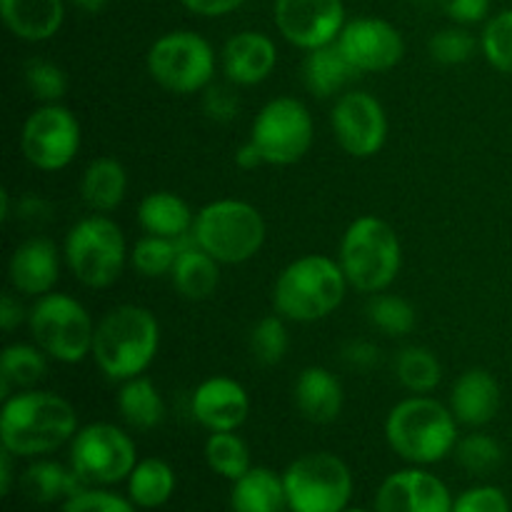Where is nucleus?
<instances>
[{
  "label": "nucleus",
  "mask_w": 512,
  "mask_h": 512,
  "mask_svg": "<svg viewBox=\"0 0 512 512\" xmlns=\"http://www.w3.org/2000/svg\"><path fill=\"white\" fill-rule=\"evenodd\" d=\"M78 430V410L53 390H15L0 408V448L18 460L48 458L70 445Z\"/></svg>",
  "instance_id": "obj_1"
},
{
  "label": "nucleus",
  "mask_w": 512,
  "mask_h": 512,
  "mask_svg": "<svg viewBox=\"0 0 512 512\" xmlns=\"http://www.w3.org/2000/svg\"><path fill=\"white\" fill-rule=\"evenodd\" d=\"M160 335V320L153 310L120 303L95 323L90 358L105 378L120 385L148 373L160 353Z\"/></svg>",
  "instance_id": "obj_2"
},
{
  "label": "nucleus",
  "mask_w": 512,
  "mask_h": 512,
  "mask_svg": "<svg viewBox=\"0 0 512 512\" xmlns=\"http://www.w3.org/2000/svg\"><path fill=\"white\" fill-rule=\"evenodd\" d=\"M385 440L403 463L430 468L453 455L460 423L448 403L433 395H408L385 415Z\"/></svg>",
  "instance_id": "obj_3"
},
{
  "label": "nucleus",
  "mask_w": 512,
  "mask_h": 512,
  "mask_svg": "<svg viewBox=\"0 0 512 512\" xmlns=\"http://www.w3.org/2000/svg\"><path fill=\"white\" fill-rule=\"evenodd\" d=\"M350 285L338 258L308 253L285 265L273 283V310L288 323L310 325L343 305Z\"/></svg>",
  "instance_id": "obj_4"
},
{
  "label": "nucleus",
  "mask_w": 512,
  "mask_h": 512,
  "mask_svg": "<svg viewBox=\"0 0 512 512\" xmlns=\"http://www.w3.org/2000/svg\"><path fill=\"white\" fill-rule=\"evenodd\" d=\"M338 263L350 290L363 295L385 293L403 270V243L380 215H358L338 243Z\"/></svg>",
  "instance_id": "obj_5"
},
{
  "label": "nucleus",
  "mask_w": 512,
  "mask_h": 512,
  "mask_svg": "<svg viewBox=\"0 0 512 512\" xmlns=\"http://www.w3.org/2000/svg\"><path fill=\"white\" fill-rule=\"evenodd\" d=\"M63 260L80 285L105 290L118 283L130 265L128 238L110 215L90 213L65 233Z\"/></svg>",
  "instance_id": "obj_6"
},
{
  "label": "nucleus",
  "mask_w": 512,
  "mask_h": 512,
  "mask_svg": "<svg viewBox=\"0 0 512 512\" xmlns=\"http://www.w3.org/2000/svg\"><path fill=\"white\" fill-rule=\"evenodd\" d=\"M190 240L220 265H243L265 248L268 223L248 200L218 198L195 213Z\"/></svg>",
  "instance_id": "obj_7"
},
{
  "label": "nucleus",
  "mask_w": 512,
  "mask_h": 512,
  "mask_svg": "<svg viewBox=\"0 0 512 512\" xmlns=\"http://www.w3.org/2000/svg\"><path fill=\"white\" fill-rule=\"evenodd\" d=\"M95 323L78 298L53 290L33 300L28 313L30 340L60 365H78L90 358Z\"/></svg>",
  "instance_id": "obj_8"
},
{
  "label": "nucleus",
  "mask_w": 512,
  "mask_h": 512,
  "mask_svg": "<svg viewBox=\"0 0 512 512\" xmlns=\"http://www.w3.org/2000/svg\"><path fill=\"white\" fill-rule=\"evenodd\" d=\"M220 55L195 30H168L153 40L145 68L155 85L173 95H200L218 73Z\"/></svg>",
  "instance_id": "obj_9"
},
{
  "label": "nucleus",
  "mask_w": 512,
  "mask_h": 512,
  "mask_svg": "<svg viewBox=\"0 0 512 512\" xmlns=\"http://www.w3.org/2000/svg\"><path fill=\"white\" fill-rule=\"evenodd\" d=\"M290 512H345L353 500V470L340 455L313 450L283 470Z\"/></svg>",
  "instance_id": "obj_10"
},
{
  "label": "nucleus",
  "mask_w": 512,
  "mask_h": 512,
  "mask_svg": "<svg viewBox=\"0 0 512 512\" xmlns=\"http://www.w3.org/2000/svg\"><path fill=\"white\" fill-rule=\"evenodd\" d=\"M265 165L288 168L300 163L313 148L315 120L308 105L293 95H278L255 113L250 138Z\"/></svg>",
  "instance_id": "obj_11"
},
{
  "label": "nucleus",
  "mask_w": 512,
  "mask_h": 512,
  "mask_svg": "<svg viewBox=\"0 0 512 512\" xmlns=\"http://www.w3.org/2000/svg\"><path fill=\"white\" fill-rule=\"evenodd\" d=\"M68 465L83 480V485L113 488L125 483L138 463V448L128 430L115 423L80 425L70 440Z\"/></svg>",
  "instance_id": "obj_12"
},
{
  "label": "nucleus",
  "mask_w": 512,
  "mask_h": 512,
  "mask_svg": "<svg viewBox=\"0 0 512 512\" xmlns=\"http://www.w3.org/2000/svg\"><path fill=\"white\" fill-rule=\"evenodd\" d=\"M83 148V128L68 105L43 103L20 128V153L40 173H60L75 163Z\"/></svg>",
  "instance_id": "obj_13"
},
{
  "label": "nucleus",
  "mask_w": 512,
  "mask_h": 512,
  "mask_svg": "<svg viewBox=\"0 0 512 512\" xmlns=\"http://www.w3.org/2000/svg\"><path fill=\"white\" fill-rule=\"evenodd\" d=\"M330 130L343 153L368 160L388 143V110L370 90L350 88L330 108Z\"/></svg>",
  "instance_id": "obj_14"
},
{
  "label": "nucleus",
  "mask_w": 512,
  "mask_h": 512,
  "mask_svg": "<svg viewBox=\"0 0 512 512\" xmlns=\"http://www.w3.org/2000/svg\"><path fill=\"white\" fill-rule=\"evenodd\" d=\"M273 23L285 43L308 53L335 43L348 15L343 0H273Z\"/></svg>",
  "instance_id": "obj_15"
},
{
  "label": "nucleus",
  "mask_w": 512,
  "mask_h": 512,
  "mask_svg": "<svg viewBox=\"0 0 512 512\" xmlns=\"http://www.w3.org/2000/svg\"><path fill=\"white\" fill-rule=\"evenodd\" d=\"M335 43L360 75L388 73L405 58L403 33L378 15L348 20Z\"/></svg>",
  "instance_id": "obj_16"
},
{
  "label": "nucleus",
  "mask_w": 512,
  "mask_h": 512,
  "mask_svg": "<svg viewBox=\"0 0 512 512\" xmlns=\"http://www.w3.org/2000/svg\"><path fill=\"white\" fill-rule=\"evenodd\" d=\"M453 493L433 470L408 465L390 473L375 493V512H453Z\"/></svg>",
  "instance_id": "obj_17"
},
{
  "label": "nucleus",
  "mask_w": 512,
  "mask_h": 512,
  "mask_svg": "<svg viewBox=\"0 0 512 512\" xmlns=\"http://www.w3.org/2000/svg\"><path fill=\"white\" fill-rule=\"evenodd\" d=\"M190 415L208 433L240 430L250 415V395L240 380L213 375L190 393Z\"/></svg>",
  "instance_id": "obj_18"
},
{
  "label": "nucleus",
  "mask_w": 512,
  "mask_h": 512,
  "mask_svg": "<svg viewBox=\"0 0 512 512\" xmlns=\"http://www.w3.org/2000/svg\"><path fill=\"white\" fill-rule=\"evenodd\" d=\"M63 248L45 235H30L15 245L8 260L10 288L20 298H40L53 293L63 270Z\"/></svg>",
  "instance_id": "obj_19"
},
{
  "label": "nucleus",
  "mask_w": 512,
  "mask_h": 512,
  "mask_svg": "<svg viewBox=\"0 0 512 512\" xmlns=\"http://www.w3.org/2000/svg\"><path fill=\"white\" fill-rule=\"evenodd\" d=\"M278 45L263 30H238L220 50V70L238 88L265 83L278 68Z\"/></svg>",
  "instance_id": "obj_20"
},
{
  "label": "nucleus",
  "mask_w": 512,
  "mask_h": 512,
  "mask_svg": "<svg viewBox=\"0 0 512 512\" xmlns=\"http://www.w3.org/2000/svg\"><path fill=\"white\" fill-rule=\"evenodd\" d=\"M448 405L460 425L480 430L498 418L500 405H503V390L490 370L470 368L455 378Z\"/></svg>",
  "instance_id": "obj_21"
},
{
  "label": "nucleus",
  "mask_w": 512,
  "mask_h": 512,
  "mask_svg": "<svg viewBox=\"0 0 512 512\" xmlns=\"http://www.w3.org/2000/svg\"><path fill=\"white\" fill-rule=\"evenodd\" d=\"M295 410L313 425H330L345 408V388L333 370L308 365L293 383Z\"/></svg>",
  "instance_id": "obj_22"
},
{
  "label": "nucleus",
  "mask_w": 512,
  "mask_h": 512,
  "mask_svg": "<svg viewBox=\"0 0 512 512\" xmlns=\"http://www.w3.org/2000/svg\"><path fill=\"white\" fill-rule=\"evenodd\" d=\"M0 18L23 43H48L65 23V0H0Z\"/></svg>",
  "instance_id": "obj_23"
},
{
  "label": "nucleus",
  "mask_w": 512,
  "mask_h": 512,
  "mask_svg": "<svg viewBox=\"0 0 512 512\" xmlns=\"http://www.w3.org/2000/svg\"><path fill=\"white\" fill-rule=\"evenodd\" d=\"M300 75H303L305 90L320 100L338 98L345 90H350L353 80L360 78V73L350 65L338 43L308 50L303 65H300Z\"/></svg>",
  "instance_id": "obj_24"
},
{
  "label": "nucleus",
  "mask_w": 512,
  "mask_h": 512,
  "mask_svg": "<svg viewBox=\"0 0 512 512\" xmlns=\"http://www.w3.org/2000/svg\"><path fill=\"white\" fill-rule=\"evenodd\" d=\"M78 188L90 213L110 215L128 195V170L113 155H98L85 165Z\"/></svg>",
  "instance_id": "obj_25"
},
{
  "label": "nucleus",
  "mask_w": 512,
  "mask_h": 512,
  "mask_svg": "<svg viewBox=\"0 0 512 512\" xmlns=\"http://www.w3.org/2000/svg\"><path fill=\"white\" fill-rule=\"evenodd\" d=\"M135 218H138L143 233L148 235H160V238L170 240H190L193 235V208L173 190H153L145 195L138 203Z\"/></svg>",
  "instance_id": "obj_26"
},
{
  "label": "nucleus",
  "mask_w": 512,
  "mask_h": 512,
  "mask_svg": "<svg viewBox=\"0 0 512 512\" xmlns=\"http://www.w3.org/2000/svg\"><path fill=\"white\" fill-rule=\"evenodd\" d=\"M220 268L223 265L213 255L198 248L193 240H185L183 250L175 260L173 273H170V283L180 298L200 303V300L213 298L215 290L220 288Z\"/></svg>",
  "instance_id": "obj_27"
},
{
  "label": "nucleus",
  "mask_w": 512,
  "mask_h": 512,
  "mask_svg": "<svg viewBox=\"0 0 512 512\" xmlns=\"http://www.w3.org/2000/svg\"><path fill=\"white\" fill-rule=\"evenodd\" d=\"M20 490L25 498L33 500L38 505H55L65 503L70 495L85 488L83 480L73 473L70 465L58 463L50 458H35L30 460L28 468L18 475Z\"/></svg>",
  "instance_id": "obj_28"
},
{
  "label": "nucleus",
  "mask_w": 512,
  "mask_h": 512,
  "mask_svg": "<svg viewBox=\"0 0 512 512\" xmlns=\"http://www.w3.org/2000/svg\"><path fill=\"white\" fill-rule=\"evenodd\" d=\"M230 510L233 512H290L285 495L283 475L275 470L253 465L243 478L230 488Z\"/></svg>",
  "instance_id": "obj_29"
},
{
  "label": "nucleus",
  "mask_w": 512,
  "mask_h": 512,
  "mask_svg": "<svg viewBox=\"0 0 512 512\" xmlns=\"http://www.w3.org/2000/svg\"><path fill=\"white\" fill-rule=\"evenodd\" d=\"M115 408H118L120 420L140 433L155 430L165 420L163 393L148 375H138V378L120 383Z\"/></svg>",
  "instance_id": "obj_30"
},
{
  "label": "nucleus",
  "mask_w": 512,
  "mask_h": 512,
  "mask_svg": "<svg viewBox=\"0 0 512 512\" xmlns=\"http://www.w3.org/2000/svg\"><path fill=\"white\" fill-rule=\"evenodd\" d=\"M125 485H128V498L133 500L135 508L158 510L173 500L175 490H178V475L168 460L150 455V458H140L135 463Z\"/></svg>",
  "instance_id": "obj_31"
},
{
  "label": "nucleus",
  "mask_w": 512,
  "mask_h": 512,
  "mask_svg": "<svg viewBox=\"0 0 512 512\" xmlns=\"http://www.w3.org/2000/svg\"><path fill=\"white\" fill-rule=\"evenodd\" d=\"M48 355L30 343H10L0 353V398H10L15 390L38 388L48 373Z\"/></svg>",
  "instance_id": "obj_32"
},
{
  "label": "nucleus",
  "mask_w": 512,
  "mask_h": 512,
  "mask_svg": "<svg viewBox=\"0 0 512 512\" xmlns=\"http://www.w3.org/2000/svg\"><path fill=\"white\" fill-rule=\"evenodd\" d=\"M393 373L410 395H433L443 383V363L425 345H405L395 353Z\"/></svg>",
  "instance_id": "obj_33"
},
{
  "label": "nucleus",
  "mask_w": 512,
  "mask_h": 512,
  "mask_svg": "<svg viewBox=\"0 0 512 512\" xmlns=\"http://www.w3.org/2000/svg\"><path fill=\"white\" fill-rule=\"evenodd\" d=\"M203 455L208 468L213 470L218 478L235 483L243 478L253 463H250V448L238 430H225V433H208V440L203 445Z\"/></svg>",
  "instance_id": "obj_34"
},
{
  "label": "nucleus",
  "mask_w": 512,
  "mask_h": 512,
  "mask_svg": "<svg viewBox=\"0 0 512 512\" xmlns=\"http://www.w3.org/2000/svg\"><path fill=\"white\" fill-rule=\"evenodd\" d=\"M365 315H368L370 328L388 338H408L418 328V310L413 308V303L403 295L388 293V290L370 295Z\"/></svg>",
  "instance_id": "obj_35"
},
{
  "label": "nucleus",
  "mask_w": 512,
  "mask_h": 512,
  "mask_svg": "<svg viewBox=\"0 0 512 512\" xmlns=\"http://www.w3.org/2000/svg\"><path fill=\"white\" fill-rule=\"evenodd\" d=\"M183 245L185 240H170L145 233L143 238L130 245V268L148 280L170 278Z\"/></svg>",
  "instance_id": "obj_36"
},
{
  "label": "nucleus",
  "mask_w": 512,
  "mask_h": 512,
  "mask_svg": "<svg viewBox=\"0 0 512 512\" xmlns=\"http://www.w3.org/2000/svg\"><path fill=\"white\" fill-rule=\"evenodd\" d=\"M248 348L255 363L263 365V368H275V365L283 363L290 350L288 320L275 313V310L270 315H263L250 328Z\"/></svg>",
  "instance_id": "obj_37"
},
{
  "label": "nucleus",
  "mask_w": 512,
  "mask_h": 512,
  "mask_svg": "<svg viewBox=\"0 0 512 512\" xmlns=\"http://www.w3.org/2000/svg\"><path fill=\"white\" fill-rule=\"evenodd\" d=\"M453 458L465 473L483 478V475L495 473L503 465L505 450L498 438L483 433V430H473L468 435H460L458 445L453 450Z\"/></svg>",
  "instance_id": "obj_38"
},
{
  "label": "nucleus",
  "mask_w": 512,
  "mask_h": 512,
  "mask_svg": "<svg viewBox=\"0 0 512 512\" xmlns=\"http://www.w3.org/2000/svg\"><path fill=\"white\" fill-rule=\"evenodd\" d=\"M480 53L493 70L512 75V8L490 15L480 33Z\"/></svg>",
  "instance_id": "obj_39"
},
{
  "label": "nucleus",
  "mask_w": 512,
  "mask_h": 512,
  "mask_svg": "<svg viewBox=\"0 0 512 512\" xmlns=\"http://www.w3.org/2000/svg\"><path fill=\"white\" fill-rule=\"evenodd\" d=\"M478 50L480 38L470 33L468 25H450V28H443L430 35L428 40V53L433 63L445 65V68L470 63Z\"/></svg>",
  "instance_id": "obj_40"
},
{
  "label": "nucleus",
  "mask_w": 512,
  "mask_h": 512,
  "mask_svg": "<svg viewBox=\"0 0 512 512\" xmlns=\"http://www.w3.org/2000/svg\"><path fill=\"white\" fill-rule=\"evenodd\" d=\"M23 80L28 93L43 103H63L68 93V75L58 63L48 58H30L23 65Z\"/></svg>",
  "instance_id": "obj_41"
},
{
  "label": "nucleus",
  "mask_w": 512,
  "mask_h": 512,
  "mask_svg": "<svg viewBox=\"0 0 512 512\" xmlns=\"http://www.w3.org/2000/svg\"><path fill=\"white\" fill-rule=\"evenodd\" d=\"M60 512H138V508L128 495H120L110 488L85 485L65 503H60Z\"/></svg>",
  "instance_id": "obj_42"
},
{
  "label": "nucleus",
  "mask_w": 512,
  "mask_h": 512,
  "mask_svg": "<svg viewBox=\"0 0 512 512\" xmlns=\"http://www.w3.org/2000/svg\"><path fill=\"white\" fill-rule=\"evenodd\" d=\"M200 110H203V115L210 123H233L240 115V110H243L238 85L228 83V80H223V83H215L213 80V83L200 93Z\"/></svg>",
  "instance_id": "obj_43"
},
{
  "label": "nucleus",
  "mask_w": 512,
  "mask_h": 512,
  "mask_svg": "<svg viewBox=\"0 0 512 512\" xmlns=\"http://www.w3.org/2000/svg\"><path fill=\"white\" fill-rule=\"evenodd\" d=\"M453 512H512L510 498L498 485H473L455 495Z\"/></svg>",
  "instance_id": "obj_44"
},
{
  "label": "nucleus",
  "mask_w": 512,
  "mask_h": 512,
  "mask_svg": "<svg viewBox=\"0 0 512 512\" xmlns=\"http://www.w3.org/2000/svg\"><path fill=\"white\" fill-rule=\"evenodd\" d=\"M380 348L373 340H350L340 350V360L345 368L355 370V373H370L380 365Z\"/></svg>",
  "instance_id": "obj_45"
},
{
  "label": "nucleus",
  "mask_w": 512,
  "mask_h": 512,
  "mask_svg": "<svg viewBox=\"0 0 512 512\" xmlns=\"http://www.w3.org/2000/svg\"><path fill=\"white\" fill-rule=\"evenodd\" d=\"M438 3L455 25H478L490 18L493 0H438Z\"/></svg>",
  "instance_id": "obj_46"
},
{
  "label": "nucleus",
  "mask_w": 512,
  "mask_h": 512,
  "mask_svg": "<svg viewBox=\"0 0 512 512\" xmlns=\"http://www.w3.org/2000/svg\"><path fill=\"white\" fill-rule=\"evenodd\" d=\"M13 215L20 223L35 225V228H38V225H45L53 218V205L45 198H40V195L25 193L13 203Z\"/></svg>",
  "instance_id": "obj_47"
},
{
  "label": "nucleus",
  "mask_w": 512,
  "mask_h": 512,
  "mask_svg": "<svg viewBox=\"0 0 512 512\" xmlns=\"http://www.w3.org/2000/svg\"><path fill=\"white\" fill-rule=\"evenodd\" d=\"M28 313L30 308L20 303V295L15 290L13 293H5L3 300H0V328L5 333H15L20 325H28Z\"/></svg>",
  "instance_id": "obj_48"
},
{
  "label": "nucleus",
  "mask_w": 512,
  "mask_h": 512,
  "mask_svg": "<svg viewBox=\"0 0 512 512\" xmlns=\"http://www.w3.org/2000/svg\"><path fill=\"white\" fill-rule=\"evenodd\" d=\"M245 3L248 0H180V5L188 13L200 15V18H223V15H230L238 8H243Z\"/></svg>",
  "instance_id": "obj_49"
},
{
  "label": "nucleus",
  "mask_w": 512,
  "mask_h": 512,
  "mask_svg": "<svg viewBox=\"0 0 512 512\" xmlns=\"http://www.w3.org/2000/svg\"><path fill=\"white\" fill-rule=\"evenodd\" d=\"M235 165H238L240 170H258L260 165H265L263 155H260V150L255 148L253 140H248V143H243L238 150H235Z\"/></svg>",
  "instance_id": "obj_50"
},
{
  "label": "nucleus",
  "mask_w": 512,
  "mask_h": 512,
  "mask_svg": "<svg viewBox=\"0 0 512 512\" xmlns=\"http://www.w3.org/2000/svg\"><path fill=\"white\" fill-rule=\"evenodd\" d=\"M15 455H10L8 450L0 448V493L8 498L13 493V485H15Z\"/></svg>",
  "instance_id": "obj_51"
},
{
  "label": "nucleus",
  "mask_w": 512,
  "mask_h": 512,
  "mask_svg": "<svg viewBox=\"0 0 512 512\" xmlns=\"http://www.w3.org/2000/svg\"><path fill=\"white\" fill-rule=\"evenodd\" d=\"M68 3L73 5L75 10H80V13L98 15V13H103L105 8H108L110 0H68Z\"/></svg>",
  "instance_id": "obj_52"
},
{
  "label": "nucleus",
  "mask_w": 512,
  "mask_h": 512,
  "mask_svg": "<svg viewBox=\"0 0 512 512\" xmlns=\"http://www.w3.org/2000/svg\"><path fill=\"white\" fill-rule=\"evenodd\" d=\"M345 512H375V510H365V508H348Z\"/></svg>",
  "instance_id": "obj_53"
},
{
  "label": "nucleus",
  "mask_w": 512,
  "mask_h": 512,
  "mask_svg": "<svg viewBox=\"0 0 512 512\" xmlns=\"http://www.w3.org/2000/svg\"><path fill=\"white\" fill-rule=\"evenodd\" d=\"M413 3H435V0H413Z\"/></svg>",
  "instance_id": "obj_54"
}]
</instances>
